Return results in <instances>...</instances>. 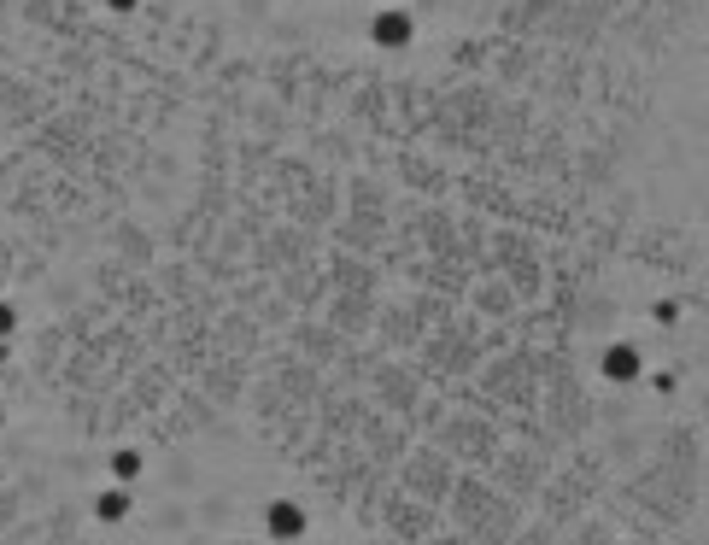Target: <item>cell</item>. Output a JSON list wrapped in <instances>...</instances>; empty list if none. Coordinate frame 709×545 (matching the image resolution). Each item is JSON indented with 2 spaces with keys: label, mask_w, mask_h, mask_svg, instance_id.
<instances>
[{
  "label": "cell",
  "mask_w": 709,
  "mask_h": 545,
  "mask_svg": "<svg viewBox=\"0 0 709 545\" xmlns=\"http://www.w3.org/2000/svg\"><path fill=\"white\" fill-rule=\"evenodd\" d=\"M599 376L604 381H616V387H628V381H645V346L639 340H609L604 352H599Z\"/></svg>",
  "instance_id": "cell-1"
},
{
  "label": "cell",
  "mask_w": 709,
  "mask_h": 545,
  "mask_svg": "<svg viewBox=\"0 0 709 545\" xmlns=\"http://www.w3.org/2000/svg\"><path fill=\"white\" fill-rule=\"evenodd\" d=\"M369 42H376L381 53H405V47L417 42V18H410V6H381L376 18H369Z\"/></svg>",
  "instance_id": "cell-2"
},
{
  "label": "cell",
  "mask_w": 709,
  "mask_h": 545,
  "mask_svg": "<svg viewBox=\"0 0 709 545\" xmlns=\"http://www.w3.org/2000/svg\"><path fill=\"white\" fill-rule=\"evenodd\" d=\"M264 522H270V534H276V540H300L305 534V511H300V504H288V499L270 504Z\"/></svg>",
  "instance_id": "cell-3"
},
{
  "label": "cell",
  "mask_w": 709,
  "mask_h": 545,
  "mask_svg": "<svg viewBox=\"0 0 709 545\" xmlns=\"http://www.w3.org/2000/svg\"><path fill=\"white\" fill-rule=\"evenodd\" d=\"M94 516H101V522H123V516H129V487H106L101 499H94Z\"/></svg>",
  "instance_id": "cell-4"
},
{
  "label": "cell",
  "mask_w": 709,
  "mask_h": 545,
  "mask_svg": "<svg viewBox=\"0 0 709 545\" xmlns=\"http://www.w3.org/2000/svg\"><path fill=\"white\" fill-rule=\"evenodd\" d=\"M135 475H141V452H135V445H123V452H111V481H123V487H129Z\"/></svg>",
  "instance_id": "cell-5"
},
{
  "label": "cell",
  "mask_w": 709,
  "mask_h": 545,
  "mask_svg": "<svg viewBox=\"0 0 709 545\" xmlns=\"http://www.w3.org/2000/svg\"><path fill=\"white\" fill-rule=\"evenodd\" d=\"M12 329H18V311H12V305L0 300V334H12Z\"/></svg>",
  "instance_id": "cell-6"
},
{
  "label": "cell",
  "mask_w": 709,
  "mask_h": 545,
  "mask_svg": "<svg viewBox=\"0 0 709 545\" xmlns=\"http://www.w3.org/2000/svg\"><path fill=\"white\" fill-rule=\"evenodd\" d=\"M106 6H111V12H135V6H141V0H106Z\"/></svg>",
  "instance_id": "cell-7"
},
{
  "label": "cell",
  "mask_w": 709,
  "mask_h": 545,
  "mask_svg": "<svg viewBox=\"0 0 709 545\" xmlns=\"http://www.w3.org/2000/svg\"><path fill=\"white\" fill-rule=\"evenodd\" d=\"M0 364H6V334H0Z\"/></svg>",
  "instance_id": "cell-8"
},
{
  "label": "cell",
  "mask_w": 709,
  "mask_h": 545,
  "mask_svg": "<svg viewBox=\"0 0 709 545\" xmlns=\"http://www.w3.org/2000/svg\"><path fill=\"white\" fill-rule=\"evenodd\" d=\"M410 6H434V0H410Z\"/></svg>",
  "instance_id": "cell-9"
}]
</instances>
